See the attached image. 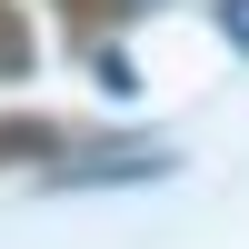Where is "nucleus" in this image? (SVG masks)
<instances>
[{
	"mask_svg": "<svg viewBox=\"0 0 249 249\" xmlns=\"http://www.w3.org/2000/svg\"><path fill=\"white\" fill-rule=\"evenodd\" d=\"M10 70H30V30H20V10L0 0V80H10Z\"/></svg>",
	"mask_w": 249,
	"mask_h": 249,
	"instance_id": "f257e3e1",
	"label": "nucleus"
},
{
	"mask_svg": "<svg viewBox=\"0 0 249 249\" xmlns=\"http://www.w3.org/2000/svg\"><path fill=\"white\" fill-rule=\"evenodd\" d=\"M50 150V120H30V130H0V160H40Z\"/></svg>",
	"mask_w": 249,
	"mask_h": 249,
	"instance_id": "f03ea898",
	"label": "nucleus"
}]
</instances>
